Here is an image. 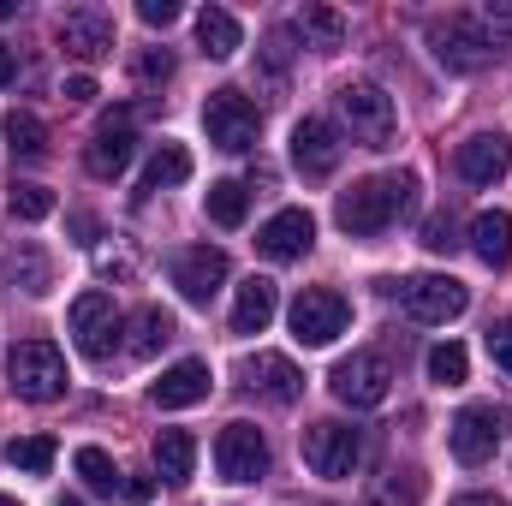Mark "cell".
<instances>
[{
    "instance_id": "6da1fadb",
    "label": "cell",
    "mask_w": 512,
    "mask_h": 506,
    "mask_svg": "<svg viewBox=\"0 0 512 506\" xmlns=\"http://www.w3.org/2000/svg\"><path fill=\"white\" fill-rule=\"evenodd\" d=\"M411 203H417V179H411V173H382V179H358L352 191H340L334 221H340L352 239H376V233H387Z\"/></svg>"
},
{
    "instance_id": "7a4b0ae2",
    "label": "cell",
    "mask_w": 512,
    "mask_h": 506,
    "mask_svg": "<svg viewBox=\"0 0 512 506\" xmlns=\"http://www.w3.org/2000/svg\"><path fill=\"white\" fill-rule=\"evenodd\" d=\"M6 387H12L18 399H30V405L60 399V393H66V358H60V346H48V340H18L12 358H6Z\"/></svg>"
},
{
    "instance_id": "3957f363",
    "label": "cell",
    "mask_w": 512,
    "mask_h": 506,
    "mask_svg": "<svg viewBox=\"0 0 512 506\" xmlns=\"http://www.w3.org/2000/svg\"><path fill=\"white\" fill-rule=\"evenodd\" d=\"M387 292L399 298L411 322H453L471 310V292L453 274H405V280H387Z\"/></svg>"
},
{
    "instance_id": "277c9868",
    "label": "cell",
    "mask_w": 512,
    "mask_h": 506,
    "mask_svg": "<svg viewBox=\"0 0 512 506\" xmlns=\"http://www.w3.org/2000/svg\"><path fill=\"white\" fill-rule=\"evenodd\" d=\"M286 322H292V340H298V346H334V340L346 334V322H352V304H346L340 292H328V286H304V292L292 298Z\"/></svg>"
},
{
    "instance_id": "5b68a950",
    "label": "cell",
    "mask_w": 512,
    "mask_h": 506,
    "mask_svg": "<svg viewBox=\"0 0 512 506\" xmlns=\"http://www.w3.org/2000/svg\"><path fill=\"white\" fill-rule=\"evenodd\" d=\"M393 364H387V352H352V358H340L334 364V376H328V387H334V399L340 405H352V411H376L387 393H393Z\"/></svg>"
},
{
    "instance_id": "8992f818",
    "label": "cell",
    "mask_w": 512,
    "mask_h": 506,
    "mask_svg": "<svg viewBox=\"0 0 512 506\" xmlns=\"http://www.w3.org/2000/svg\"><path fill=\"white\" fill-rule=\"evenodd\" d=\"M507 429H512L507 405H465V411L453 417V429H447V447H453L459 465H489L495 447L507 441Z\"/></svg>"
},
{
    "instance_id": "52a82bcc",
    "label": "cell",
    "mask_w": 512,
    "mask_h": 506,
    "mask_svg": "<svg viewBox=\"0 0 512 506\" xmlns=\"http://www.w3.org/2000/svg\"><path fill=\"white\" fill-rule=\"evenodd\" d=\"M203 131H209L215 149L245 155V149H256L262 114H256L251 96H239V90H209V102H203Z\"/></svg>"
},
{
    "instance_id": "ba28073f",
    "label": "cell",
    "mask_w": 512,
    "mask_h": 506,
    "mask_svg": "<svg viewBox=\"0 0 512 506\" xmlns=\"http://www.w3.org/2000/svg\"><path fill=\"white\" fill-rule=\"evenodd\" d=\"M120 310H114V292H78L72 298V334H78V352L90 364H108L114 346H120Z\"/></svg>"
},
{
    "instance_id": "9c48e42d",
    "label": "cell",
    "mask_w": 512,
    "mask_h": 506,
    "mask_svg": "<svg viewBox=\"0 0 512 506\" xmlns=\"http://www.w3.org/2000/svg\"><path fill=\"white\" fill-rule=\"evenodd\" d=\"M304 465L316 477H352L364 465V429H352V423H310L304 429Z\"/></svg>"
},
{
    "instance_id": "30bf717a",
    "label": "cell",
    "mask_w": 512,
    "mask_h": 506,
    "mask_svg": "<svg viewBox=\"0 0 512 506\" xmlns=\"http://www.w3.org/2000/svg\"><path fill=\"white\" fill-rule=\"evenodd\" d=\"M340 120L364 149H387L393 143V96L382 84H346L340 90Z\"/></svg>"
},
{
    "instance_id": "8fae6325",
    "label": "cell",
    "mask_w": 512,
    "mask_h": 506,
    "mask_svg": "<svg viewBox=\"0 0 512 506\" xmlns=\"http://www.w3.org/2000/svg\"><path fill=\"white\" fill-rule=\"evenodd\" d=\"M429 48H435V60L447 66V72H483L489 66V42H483V30H477V18H465V12H453V18H435L429 24Z\"/></svg>"
},
{
    "instance_id": "7c38bea8",
    "label": "cell",
    "mask_w": 512,
    "mask_h": 506,
    "mask_svg": "<svg viewBox=\"0 0 512 506\" xmlns=\"http://www.w3.org/2000/svg\"><path fill=\"white\" fill-rule=\"evenodd\" d=\"M215 471L227 477V483H262L268 477V441H262V429L251 423H227L221 429V441H215Z\"/></svg>"
},
{
    "instance_id": "4fadbf2b",
    "label": "cell",
    "mask_w": 512,
    "mask_h": 506,
    "mask_svg": "<svg viewBox=\"0 0 512 506\" xmlns=\"http://www.w3.org/2000/svg\"><path fill=\"white\" fill-rule=\"evenodd\" d=\"M131 155H137V120H131V108H114L102 126L90 131L84 167H90L96 179H120V173L131 167Z\"/></svg>"
},
{
    "instance_id": "5bb4252c",
    "label": "cell",
    "mask_w": 512,
    "mask_h": 506,
    "mask_svg": "<svg viewBox=\"0 0 512 506\" xmlns=\"http://www.w3.org/2000/svg\"><path fill=\"white\" fill-rule=\"evenodd\" d=\"M340 155H346V143H340V126H334V120L304 114V120L292 126V161H298L304 179H328V173L340 167Z\"/></svg>"
},
{
    "instance_id": "9a60e30c",
    "label": "cell",
    "mask_w": 512,
    "mask_h": 506,
    "mask_svg": "<svg viewBox=\"0 0 512 506\" xmlns=\"http://www.w3.org/2000/svg\"><path fill=\"white\" fill-rule=\"evenodd\" d=\"M173 286L185 304H209L221 286H227V251L215 245H191V251L173 256Z\"/></svg>"
},
{
    "instance_id": "2e32d148",
    "label": "cell",
    "mask_w": 512,
    "mask_h": 506,
    "mask_svg": "<svg viewBox=\"0 0 512 506\" xmlns=\"http://www.w3.org/2000/svg\"><path fill=\"white\" fill-rule=\"evenodd\" d=\"M60 48L72 60H102L114 54V12L108 6H72L60 18Z\"/></svg>"
},
{
    "instance_id": "e0dca14e",
    "label": "cell",
    "mask_w": 512,
    "mask_h": 506,
    "mask_svg": "<svg viewBox=\"0 0 512 506\" xmlns=\"http://www.w3.org/2000/svg\"><path fill=\"white\" fill-rule=\"evenodd\" d=\"M239 376L251 387L256 399H268V405H292L298 393H304V376H298V364L292 358H280V352H256L239 364Z\"/></svg>"
},
{
    "instance_id": "ac0fdd59",
    "label": "cell",
    "mask_w": 512,
    "mask_h": 506,
    "mask_svg": "<svg viewBox=\"0 0 512 506\" xmlns=\"http://www.w3.org/2000/svg\"><path fill=\"white\" fill-rule=\"evenodd\" d=\"M310 245H316V221H310V209H280V215L256 233V251L268 256V262H298Z\"/></svg>"
},
{
    "instance_id": "d6986e66",
    "label": "cell",
    "mask_w": 512,
    "mask_h": 506,
    "mask_svg": "<svg viewBox=\"0 0 512 506\" xmlns=\"http://www.w3.org/2000/svg\"><path fill=\"white\" fill-rule=\"evenodd\" d=\"M453 167H459V179H465V185H495V179L512 167V137H501V131H483V137L459 143Z\"/></svg>"
},
{
    "instance_id": "ffe728a7",
    "label": "cell",
    "mask_w": 512,
    "mask_h": 506,
    "mask_svg": "<svg viewBox=\"0 0 512 506\" xmlns=\"http://www.w3.org/2000/svg\"><path fill=\"white\" fill-rule=\"evenodd\" d=\"M209 364L203 358H185V364H173V370H161V381L149 387V399L161 405V411H185V405H197V399H209Z\"/></svg>"
},
{
    "instance_id": "44dd1931",
    "label": "cell",
    "mask_w": 512,
    "mask_h": 506,
    "mask_svg": "<svg viewBox=\"0 0 512 506\" xmlns=\"http://www.w3.org/2000/svg\"><path fill=\"white\" fill-rule=\"evenodd\" d=\"M471 251H477L483 268H507L512 262V215L507 209H483L471 221Z\"/></svg>"
},
{
    "instance_id": "7402d4cb",
    "label": "cell",
    "mask_w": 512,
    "mask_h": 506,
    "mask_svg": "<svg viewBox=\"0 0 512 506\" xmlns=\"http://www.w3.org/2000/svg\"><path fill=\"white\" fill-rule=\"evenodd\" d=\"M274 310H280V292H274V280L251 274V280L239 286V304H233V334H262V328L274 322Z\"/></svg>"
},
{
    "instance_id": "603a6c76",
    "label": "cell",
    "mask_w": 512,
    "mask_h": 506,
    "mask_svg": "<svg viewBox=\"0 0 512 506\" xmlns=\"http://www.w3.org/2000/svg\"><path fill=\"white\" fill-rule=\"evenodd\" d=\"M197 48H203L209 60H233V54L245 48L239 18H233L227 6H203V12H197Z\"/></svg>"
},
{
    "instance_id": "cb8c5ba5",
    "label": "cell",
    "mask_w": 512,
    "mask_h": 506,
    "mask_svg": "<svg viewBox=\"0 0 512 506\" xmlns=\"http://www.w3.org/2000/svg\"><path fill=\"white\" fill-rule=\"evenodd\" d=\"M191 179V149L185 143H161L155 155H149V167H143V185H137V197H155V191H167V185H185Z\"/></svg>"
},
{
    "instance_id": "d4e9b609",
    "label": "cell",
    "mask_w": 512,
    "mask_h": 506,
    "mask_svg": "<svg viewBox=\"0 0 512 506\" xmlns=\"http://www.w3.org/2000/svg\"><path fill=\"white\" fill-rule=\"evenodd\" d=\"M191 465H197V441L185 429H161L155 435V471H161V483H191Z\"/></svg>"
},
{
    "instance_id": "484cf974",
    "label": "cell",
    "mask_w": 512,
    "mask_h": 506,
    "mask_svg": "<svg viewBox=\"0 0 512 506\" xmlns=\"http://www.w3.org/2000/svg\"><path fill=\"white\" fill-rule=\"evenodd\" d=\"M126 328H131V340H126L131 358H155V352L173 340V316H167V310H155V304H143Z\"/></svg>"
},
{
    "instance_id": "4316f807",
    "label": "cell",
    "mask_w": 512,
    "mask_h": 506,
    "mask_svg": "<svg viewBox=\"0 0 512 506\" xmlns=\"http://www.w3.org/2000/svg\"><path fill=\"white\" fill-rule=\"evenodd\" d=\"M203 209H209L215 227H245V215H251V191H245L239 179H215V185L203 191Z\"/></svg>"
},
{
    "instance_id": "83f0119b",
    "label": "cell",
    "mask_w": 512,
    "mask_h": 506,
    "mask_svg": "<svg viewBox=\"0 0 512 506\" xmlns=\"http://www.w3.org/2000/svg\"><path fill=\"white\" fill-rule=\"evenodd\" d=\"M0 280H6L12 292L24 286L30 298H42V292L54 286V274H48V256H42V251H30V245H24V251H12V256H6V268H0Z\"/></svg>"
},
{
    "instance_id": "f1b7e54d",
    "label": "cell",
    "mask_w": 512,
    "mask_h": 506,
    "mask_svg": "<svg viewBox=\"0 0 512 506\" xmlns=\"http://www.w3.org/2000/svg\"><path fill=\"white\" fill-rule=\"evenodd\" d=\"M6 149H12V161H42V155H48V126H42L36 114L12 108V114H6Z\"/></svg>"
},
{
    "instance_id": "f546056e",
    "label": "cell",
    "mask_w": 512,
    "mask_h": 506,
    "mask_svg": "<svg viewBox=\"0 0 512 506\" xmlns=\"http://www.w3.org/2000/svg\"><path fill=\"white\" fill-rule=\"evenodd\" d=\"M72 465H78V477H84L96 495H120V489H126V483H120V471H114V459H108L102 447H78V459H72Z\"/></svg>"
},
{
    "instance_id": "4dcf8cb0",
    "label": "cell",
    "mask_w": 512,
    "mask_h": 506,
    "mask_svg": "<svg viewBox=\"0 0 512 506\" xmlns=\"http://www.w3.org/2000/svg\"><path fill=\"white\" fill-rule=\"evenodd\" d=\"M6 465L24 471V477H42V471L54 465V441H48V435H24V441L6 447Z\"/></svg>"
},
{
    "instance_id": "1f68e13d",
    "label": "cell",
    "mask_w": 512,
    "mask_h": 506,
    "mask_svg": "<svg viewBox=\"0 0 512 506\" xmlns=\"http://www.w3.org/2000/svg\"><path fill=\"white\" fill-rule=\"evenodd\" d=\"M417 501H423V471H387L376 483V495H370V506H417Z\"/></svg>"
},
{
    "instance_id": "d6a6232c",
    "label": "cell",
    "mask_w": 512,
    "mask_h": 506,
    "mask_svg": "<svg viewBox=\"0 0 512 506\" xmlns=\"http://www.w3.org/2000/svg\"><path fill=\"white\" fill-rule=\"evenodd\" d=\"M298 30H304V36H316V48H340V42H346V18H340L334 6H304Z\"/></svg>"
},
{
    "instance_id": "836d02e7",
    "label": "cell",
    "mask_w": 512,
    "mask_h": 506,
    "mask_svg": "<svg viewBox=\"0 0 512 506\" xmlns=\"http://www.w3.org/2000/svg\"><path fill=\"white\" fill-rule=\"evenodd\" d=\"M465 376H471V358H465L459 340H447V346L429 352V381H435V387H459Z\"/></svg>"
},
{
    "instance_id": "e575fe53",
    "label": "cell",
    "mask_w": 512,
    "mask_h": 506,
    "mask_svg": "<svg viewBox=\"0 0 512 506\" xmlns=\"http://www.w3.org/2000/svg\"><path fill=\"white\" fill-rule=\"evenodd\" d=\"M12 215L18 221H48L54 215V191L48 185H12Z\"/></svg>"
},
{
    "instance_id": "d590c367",
    "label": "cell",
    "mask_w": 512,
    "mask_h": 506,
    "mask_svg": "<svg viewBox=\"0 0 512 506\" xmlns=\"http://www.w3.org/2000/svg\"><path fill=\"white\" fill-rule=\"evenodd\" d=\"M471 18H477V30H483V42H489V48L512 36V0H507V6H495V0H489V6H483V12H471Z\"/></svg>"
},
{
    "instance_id": "8d00e7d4",
    "label": "cell",
    "mask_w": 512,
    "mask_h": 506,
    "mask_svg": "<svg viewBox=\"0 0 512 506\" xmlns=\"http://www.w3.org/2000/svg\"><path fill=\"white\" fill-rule=\"evenodd\" d=\"M423 245H429V251H453V245H459V227H453V215H435V221H429V227H423Z\"/></svg>"
},
{
    "instance_id": "74e56055",
    "label": "cell",
    "mask_w": 512,
    "mask_h": 506,
    "mask_svg": "<svg viewBox=\"0 0 512 506\" xmlns=\"http://www.w3.org/2000/svg\"><path fill=\"white\" fill-rule=\"evenodd\" d=\"M137 18H143L149 30H167V24L179 18V0H137Z\"/></svg>"
},
{
    "instance_id": "f35d334b",
    "label": "cell",
    "mask_w": 512,
    "mask_h": 506,
    "mask_svg": "<svg viewBox=\"0 0 512 506\" xmlns=\"http://www.w3.org/2000/svg\"><path fill=\"white\" fill-rule=\"evenodd\" d=\"M489 358H495V364H501V370L512 376V316L489 328Z\"/></svg>"
},
{
    "instance_id": "ab89813d",
    "label": "cell",
    "mask_w": 512,
    "mask_h": 506,
    "mask_svg": "<svg viewBox=\"0 0 512 506\" xmlns=\"http://www.w3.org/2000/svg\"><path fill=\"white\" fill-rule=\"evenodd\" d=\"M167 72H173L167 48H161V54H143V60H137V78H143V84H155V78H167Z\"/></svg>"
},
{
    "instance_id": "60d3db41",
    "label": "cell",
    "mask_w": 512,
    "mask_h": 506,
    "mask_svg": "<svg viewBox=\"0 0 512 506\" xmlns=\"http://www.w3.org/2000/svg\"><path fill=\"white\" fill-rule=\"evenodd\" d=\"M66 102H96V78L90 72H72L66 78Z\"/></svg>"
},
{
    "instance_id": "b9f144b4",
    "label": "cell",
    "mask_w": 512,
    "mask_h": 506,
    "mask_svg": "<svg viewBox=\"0 0 512 506\" xmlns=\"http://www.w3.org/2000/svg\"><path fill=\"white\" fill-rule=\"evenodd\" d=\"M120 495H126V501H149V495H155V483H149V477H131Z\"/></svg>"
},
{
    "instance_id": "7bdbcfd3",
    "label": "cell",
    "mask_w": 512,
    "mask_h": 506,
    "mask_svg": "<svg viewBox=\"0 0 512 506\" xmlns=\"http://www.w3.org/2000/svg\"><path fill=\"white\" fill-rule=\"evenodd\" d=\"M12 78H18V60H12V48H6V42H0V90H6V84H12Z\"/></svg>"
},
{
    "instance_id": "ee69618b",
    "label": "cell",
    "mask_w": 512,
    "mask_h": 506,
    "mask_svg": "<svg viewBox=\"0 0 512 506\" xmlns=\"http://www.w3.org/2000/svg\"><path fill=\"white\" fill-rule=\"evenodd\" d=\"M453 506H507V501H501V495H459Z\"/></svg>"
},
{
    "instance_id": "f6af8a7d",
    "label": "cell",
    "mask_w": 512,
    "mask_h": 506,
    "mask_svg": "<svg viewBox=\"0 0 512 506\" xmlns=\"http://www.w3.org/2000/svg\"><path fill=\"white\" fill-rule=\"evenodd\" d=\"M18 12V0H0V18H12Z\"/></svg>"
},
{
    "instance_id": "bcb514c9",
    "label": "cell",
    "mask_w": 512,
    "mask_h": 506,
    "mask_svg": "<svg viewBox=\"0 0 512 506\" xmlns=\"http://www.w3.org/2000/svg\"><path fill=\"white\" fill-rule=\"evenodd\" d=\"M60 506H84V501H78V495H60Z\"/></svg>"
},
{
    "instance_id": "7dc6e473",
    "label": "cell",
    "mask_w": 512,
    "mask_h": 506,
    "mask_svg": "<svg viewBox=\"0 0 512 506\" xmlns=\"http://www.w3.org/2000/svg\"><path fill=\"white\" fill-rule=\"evenodd\" d=\"M0 506H18V501H12V495H0Z\"/></svg>"
}]
</instances>
